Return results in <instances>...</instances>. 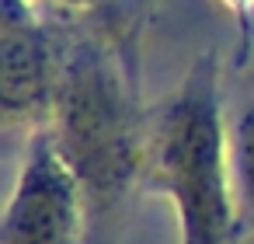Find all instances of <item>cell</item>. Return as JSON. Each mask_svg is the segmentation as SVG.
Here are the masks:
<instances>
[{"instance_id": "obj_5", "label": "cell", "mask_w": 254, "mask_h": 244, "mask_svg": "<svg viewBox=\"0 0 254 244\" xmlns=\"http://www.w3.org/2000/svg\"><path fill=\"white\" fill-rule=\"evenodd\" d=\"M230 185L237 206V237L254 234V101L230 122Z\"/></svg>"}, {"instance_id": "obj_2", "label": "cell", "mask_w": 254, "mask_h": 244, "mask_svg": "<svg viewBox=\"0 0 254 244\" xmlns=\"http://www.w3.org/2000/svg\"><path fill=\"white\" fill-rule=\"evenodd\" d=\"M49 129L84 192V244H105L108 220L126 199L132 178L143 171L146 133L139 129L129 94L101 49L84 46L66 60Z\"/></svg>"}, {"instance_id": "obj_4", "label": "cell", "mask_w": 254, "mask_h": 244, "mask_svg": "<svg viewBox=\"0 0 254 244\" xmlns=\"http://www.w3.org/2000/svg\"><path fill=\"white\" fill-rule=\"evenodd\" d=\"M60 67L42 25L32 14V0H4L0 14V105L4 122L49 126L60 91Z\"/></svg>"}, {"instance_id": "obj_6", "label": "cell", "mask_w": 254, "mask_h": 244, "mask_svg": "<svg viewBox=\"0 0 254 244\" xmlns=\"http://www.w3.org/2000/svg\"><path fill=\"white\" fill-rule=\"evenodd\" d=\"M49 4H66V7H94V4H105V0H49Z\"/></svg>"}, {"instance_id": "obj_3", "label": "cell", "mask_w": 254, "mask_h": 244, "mask_svg": "<svg viewBox=\"0 0 254 244\" xmlns=\"http://www.w3.org/2000/svg\"><path fill=\"white\" fill-rule=\"evenodd\" d=\"M87 206L80 181L60 154L53 129L32 133L18 185L11 192L0 244H84Z\"/></svg>"}, {"instance_id": "obj_1", "label": "cell", "mask_w": 254, "mask_h": 244, "mask_svg": "<svg viewBox=\"0 0 254 244\" xmlns=\"http://www.w3.org/2000/svg\"><path fill=\"white\" fill-rule=\"evenodd\" d=\"M146 181L174 202L181 244H230L237 206L216 56L205 53L146 129Z\"/></svg>"}]
</instances>
